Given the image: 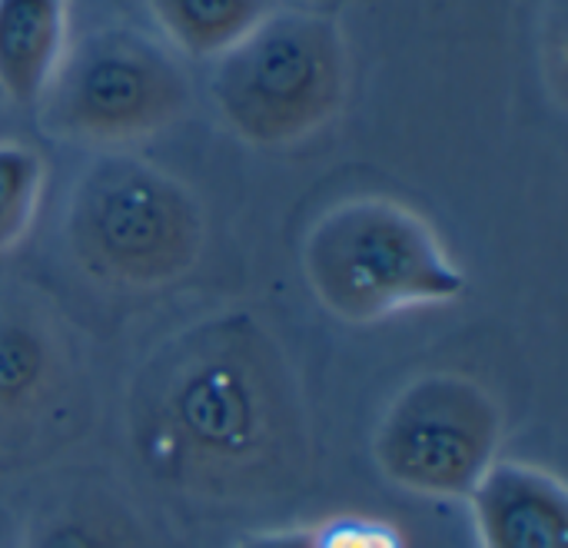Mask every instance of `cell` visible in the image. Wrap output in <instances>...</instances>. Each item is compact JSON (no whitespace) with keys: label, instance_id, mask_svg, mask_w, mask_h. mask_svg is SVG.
<instances>
[{"label":"cell","instance_id":"6da1fadb","mask_svg":"<svg viewBox=\"0 0 568 548\" xmlns=\"http://www.w3.org/2000/svg\"><path fill=\"white\" fill-rule=\"evenodd\" d=\"M130 439L163 486L256 499L303 469V403L273 336L246 313H220L146 359L130 393Z\"/></svg>","mask_w":568,"mask_h":548},{"label":"cell","instance_id":"7a4b0ae2","mask_svg":"<svg viewBox=\"0 0 568 548\" xmlns=\"http://www.w3.org/2000/svg\"><path fill=\"white\" fill-rule=\"evenodd\" d=\"M303 273L316 300L353 326L466 293V273L439 233L386 196H356L326 210L303 243Z\"/></svg>","mask_w":568,"mask_h":548},{"label":"cell","instance_id":"3957f363","mask_svg":"<svg viewBox=\"0 0 568 548\" xmlns=\"http://www.w3.org/2000/svg\"><path fill=\"white\" fill-rule=\"evenodd\" d=\"M67 243L97 283L156 290L186 276L200 260L203 213L166 170L110 153L93 160L70 193Z\"/></svg>","mask_w":568,"mask_h":548},{"label":"cell","instance_id":"277c9868","mask_svg":"<svg viewBox=\"0 0 568 548\" xmlns=\"http://www.w3.org/2000/svg\"><path fill=\"white\" fill-rule=\"evenodd\" d=\"M210 97L253 146H290L323 130L346 100V40L320 10H270L216 57Z\"/></svg>","mask_w":568,"mask_h":548},{"label":"cell","instance_id":"5b68a950","mask_svg":"<svg viewBox=\"0 0 568 548\" xmlns=\"http://www.w3.org/2000/svg\"><path fill=\"white\" fill-rule=\"evenodd\" d=\"M186 77L153 37L110 27L63 50L47 87V123L83 143L143 140L180 116Z\"/></svg>","mask_w":568,"mask_h":548},{"label":"cell","instance_id":"8992f818","mask_svg":"<svg viewBox=\"0 0 568 548\" xmlns=\"http://www.w3.org/2000/svg\"><path fill=\"white\" fill-rule=\"evenodd\" d=\"M503 413L489 389L459 373H426L403 386L376 429V466L426 499H466L499 463Z\"/></svg>","mask_w":568,"mask_h":548},{"label":"cell","instance_id":"52a82bcc","mask_svg":"<svg viewBox=\"0 0 568 548\" xmlns=\"http://www.w3.org/2000/svg\"><path fill=\"white\" fill-rule=\"evenodd\" d=\"M60 336L30 306H0V446L37 443L63 413Z\"/></svg>","mask_w":568,"mask_h":548},{"label":"cell","instance_id":"ba28073f","mask_svg":"<svg viewBox=\"0 0 568 548\" xmlns=\"http://www.w3.org/2000/svg\"><path fill=\"white\" fill-rule=\"evenodd\" d=\"M466 503L479 548H568L566 483L539 466L493 463Z\"/></svg>","mask_w":568,"mask_h":548},{"label":"cell","instance_id":"9c48e42d","mask_svg":"<svg viewBox=\"0 0 568 548\" xmlns=\"http://www.w3.org/2000/svg\"><path fill=\"white\" fill-rule=\"evenodd\" d=\"M67 50V0H0V90L37 103Z\"/></svg>","mask_w":568,"mask_h":548},{"label":"cell","instance_id":"30bf717a","mask_svg":"<svg viewBox=\"0 0 568 548\" xmlns=\"http://www.w3.org/2000/svg\"><path fill=\"white\" fill-rule=\"evenodd\" d=\"M23 548H150L133 513L110 496H70L50 506Z\"/></svg>","mask_w":568,"mask_h":548},{"label":"cell","instance_id":"8fae6325","mask_svg":"<svg viewBox=\"0 0 568 548\" xmlns=\"http://www.w3.org/2000/svg\"><path fill=\"white\" fill-rule=\"evenodd\" d=\"M160 30L190 57H220L256 20L270 13V0H146Z\"/></svg>","mask_w":568,"mask_h":548},{"label":"cell","instance_id":"7c38bea8","mask_svg":"<svg viewBox=\"0 0 568 548\" xmlns=\"http://www.w3.org/2000/svg\"><path fill=\"white\" fill-rule=\"evenodd\" d=\"M43 190V160L13 140H0V253L13 250L33 223Z\"/></svg>","mask_w":568,"mask_h":548},{"label":"cell","instance_id":"4fadbf2b","mask_svg":"<svg viewBox=\"0 0 568 548\" xmlns=\"http://www.w3.org/2000/svg\"><path fill=\"white\" fill-rule=\"evenodd\" d=\"M320 548H406L396 526L386 519H363V516H343L326 519L316 526Z\"/></svg>","mask_w":568,"mask_h":548},{"label":"cell","instance_id":"5bb4252c","mask_svg":"<svg viewBox=\"0 0 568 548\" xmlns=\"http://www.w3.org/2000/svg\"><path fill=\"white\" fill-rule=\"evenodd\" d=\"M236 548H320V539H316V526H296V529L256 532Z\"/></svg>","mask_w":568,"mask_h":548}]
</instances>
